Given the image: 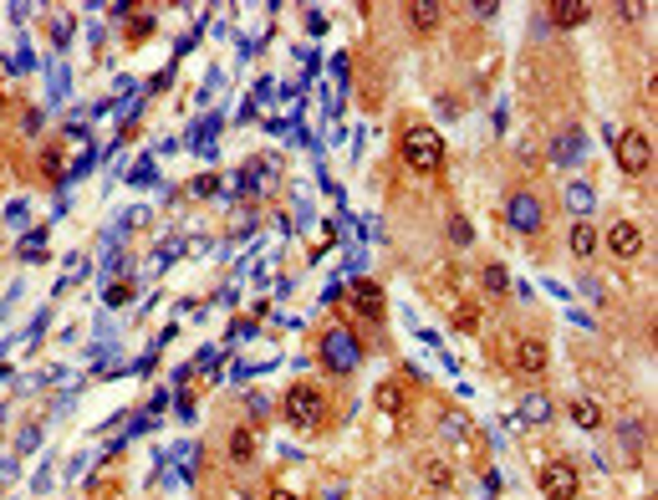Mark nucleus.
<instances>
[{
	"label": "nucleus",
	"mask_w": 658,
	"mask_h": 500,
	"mask_svg": "<svg viewBox=\"0 0 658 500\" xmlns=\"http://www.w3.org/2000/svg\"><path fill=\"white\" fill-rule=\"evenodd\" d=\"M399 148H403V164H409L413 174H439V168H444V138H439L429 123H413Z\"/></svg>",
	"instance_id": "1"
},
{
	"label": "nucleus",
	"mask_w": 658,
	"mask_h": 500,
	"mask_svg": "<svg viewBox=\"0 0 658 500\" xmlns=\"http://www.w3.org/2000/svg\"><path fill=\"white\" fill-rule=\"evenodd\" d=\"M317 358H322V368L332 372V378H348V372H358V362H362V342L348 332V327H327Z\"/></svg>",
	"instance_id": "2"
},
{
	"label": "nucleus",
	"mask_w": 658,
	"mask_h": 500,
	"mask_svg": "<svg viewBox=\"0 0 658 500\" xmlns=\"http://www.w3.org/2000/svg\"><path fill=\"white\" fill-rule=\"evenodd\" d=\"M286 419L297 423V429H317V423L327 419V398L317 383H297L291 393H286Z\"/></svg>",
	"instance_id": "3"
},
{
	"label": "nucleus",
	"mask_w": 658,
	"mask_h": 500,
	"mask_svg": "<svg viewBox=\"0 0 658 500\" xmlns=\"http://www.w3.org/2000/svg\"><path fill=\"white\" fill-rule=\"evenodd\" d=\"M505 219H511V230H521V235H536L546 225V205L536 199L531 189H516L511 199H505Z\"/></svg>",
	"instance_id": "4"
},
{
	"label": "nucleus",
	"mask_w": 658,
	"mask_h": 500,
	"mask_svg": "<svg viewBox=\"0 0 658 500\" xmlns=\"http://www.w3.org/2000/svg\"><path fill=\"white\" fill-rule=\"evenodd\" d=\"M648 164H653V138L638 128L618 133V168L623 174H648Z\"/></svg>",
	"instance_id": "5"
},
{
	"label": "nucleus",
	"mask_w": 658,
	"mask_h": 500,
	"mask_svg": "<svg viewBox=\"0 0 658 500\" xmlns=\"http://www.w3.org/2000/svg\"><path fill=\"white\" fill-rule=\"evenodd\" d=\"M577 485H582V474L572 460H552L542 470V495L546 500H577Z\"/></svg>",
	"instance_id": "6"
},
{
	"label": "nucleus",
	"mask_w": 658,
	"mask_h": 500,
	"mask_svg": "<svg viewBox=\"0 0 658 500\" xmlns=\"http://www.w3.org/2000/svg\"><path fill=\"white\" fill-rule=\"evenodd\" d=\"M607 250H612V256H623V260L643 256V230H638L633 219H618V225L607 230Z\"/></svg>",
	"instance_id": "7"
},
{
	"label": "nucleus",
	"mask_w": 658,
	"mask_h": 500,
	"mask_svg": "<svg viewBox=\"0 0 658 500\" xmlns=\"http://www.w3.org/2000/svg\"><path fill=\"white\" fill-rule=\"evenodd\" d=\"M587 15H592V5H587V0H552V5H546V21H552V26H562V31L582 26Z\"/></svg>",
	"instance_id": "8"
},
{
	"label": "nucleus",
	"mask_w": 658,
	"mask_h": 500,
	"mask_svg": "<svg viewBox=\"0 0 658 500\" xmlns=\"http://www.w3.org/2000/svg\"><path fill=\"white\" fill-rule=\"evenodd\" d=\"M439 21H444V5H439V0H409V26L419 31V36L439 31Z\"/></svg>",
	"instance_id": "9"
},
{
	"label": "nucleus",
	"mask_w": 658,
	"mask_h": 500,
	"mask_svg": "<svg viewBox=\"0 0 658 500\" xmlns=\"http://www.w3.org/2000/svg\"><path fill=\"white\" fill-rule=\"evenodd\" d=\"M516 368L521 372H542L546 368V342L542 337H521L516 342Z\"/></svg>",
	"instance_id": "10"
},
{
	"label": "nucleus",
	"mask_w": 658,
	"mask_h": 500,
	"mask_svg": "<svg viewBox=\"0 0 658 500\" xmlns=\"http://www.w3.org/2000/svg\"><path fill=\"white\" fill-rule=\"evenodd\" d=\"M373 403H378L383 413H403V409H409V393H403L399 378H388V383H378V388H373Z\"/></svg>",
	"instance_id": "11"
},
{
	"label": "nucleus",
	"mask_w": 658,
	"mask_h": 500,
	"mask_svg": "<svg viewBox=\"0 0 658 500\" xmlns=\"http://www.w3.org/2000/svg\"><path fill=\"white\" fill-rule=\"evenodd\" d=\"M352 307H358L362 317H383V291H378L373 281H358L352 286Z\"/></svg>",
	"instance_id": "12"
},
{
	"label": "nucleus",
	"mask_w": 658,
	"mask_h": 500,
	"mask_svg": "<svg viewBox=\"0 0 658 500\" xmlns=\"http://www.w3.org/2000/svg\"><path fill=\"white\" fill-rule=\"evenodd\" d=\"M521 419H526V423H546V419H552V398H546L542 388L526 393V398H521Z\"/></svg>",
	"instance_id": "13"
},
{
	"label": "nucleus",
	"mask_w": 658,
	"mask_h": 500,
	"mask_svg": "<svg viewBox=\"0 0 658 500\" xmlns=\"http://www.w3.org/2000/svg\"><path fill=\"white\" fill-rule=\"evenodd\" d=\"M592 205H597L592 184H567V209H572L577 219H587V215H592Z\"/></svg>",
	"instance_id": "14"
},
{
	"label": "nucleus",
	"mask_w": 658,
	"mask_h": 500,
	"mask_svg": "<svg viewBox=\"0 0 658 500\" xmlns=\"http://www.w3.org/2000/svg\"><path fill=\"white\" fill-rule=\"evenodd\" d=\"M572 419H577L582 429H602V403H597V398H577V403H572Z\"/></svg>",
	"instance_id": "15"
},
{
	"label": "nucleus",
	"mask_w": 658,
	"mask_h": 500,
	"mask_svg": "<svg viewBox=\"0 0 658 500\" xmlns=\"http://www.w3.org/2000/svg\"><path fill=\"white\" fill-rule=\"evenodd\" d=\"M582 154V138H577V128H567V133H556V143H552V158L556 164H572V158Z\"/></svg>",
	"instance_id": "16"
},
{
	"label": "nucleus",
	"mask_w": 658,
	"mask_h": 500,
	"mask_svg": "<svg viewBox=\"0 0 658 500\" xmlns=\"http://www.w3.org/2000/svg\"><path fill=\"white\" fill-rule=\"evenodd\" d=\"M419 470H424V480H429V485H434V490H450V485H454V470H450V460H424V464H419Z\"/></svg>",
	"instance_id": "17"
},
{
	"label": "nucleus",
	"mask_w": 658,
	"mask_h": 500,
	"mask_svg": "<svg viewBox=\"0 0 658 500\" xmlns=\"http://www.w3.org/2000/svg\"><path fill=\"white\" fill-rule=\"evenodd\" d=\"M250 454H256V429H235V434H230V460L246 464Z\"/></svg>",
	"instance_id": "18"
},
{
	"label": "nucleus",
	"mask_w": 658,
	"mask_h": 500,
	"mask_svg": "<svg viewBox=\"0 0 658 500\" xmlns=\"http://www.w3.org/2000/svg\"><path fill=\"white\" fill-rule=\"evenodd\" d=\"M572 250H577V256H592V250H597V230L587 225V219L572 225Z\"/></svg>",
	"instance_id": "19"
},
{
	"label": "nucleus",
	"mask_w": 658,
	"mask_h": 500,
	"mask_svg": "<svg viewBox=\"0 0 658 500\" xmlns=\"http://www.w3.org/2000/svg\"><path fill=\"white\" fill-rule=\"evenodd\" d=\"M505 286H511L505 266H491V270H485V291H505Z\"/></svg>",
	"instance_id": "20"
},
{
	"label": "nucleus",
	"mask_w": 658,
	"mask_h": 500,
	"mask_svg": "<svg viewBox=\"0 0 658 500\" xmlns=\"http://www.w3.org/2000/svg\"><path fill=\"white\" fill-rule=\"evenodd\" d=\"M41 168H46L52 179H62V154H56V148H46V154H41Z\"/></svg>",
	"instance_id": "21"
},
{
	"label": "nucleus",
	"mask_w": 658,
	"mask_h": 500,
	"mask_svg": "<svg viewBox=\"0 0 658 500\" xmlns=\"http://www.w3.org/2000/svg\"><path fill=\"white\" fill-rule=\"evenodd\" d=\"M454 327H460V332H475V327H480L475 307H460V317H454Z\"/></svg>",
	"instance_id": "22"
},
{
	"label": "nucleus",
	"mask_w": 658,
	"mask_h": 500,
	"mask_svg": "<svg viewBox=\"0 0 658 500\" xmlns=\"http://www.w3.org/2000/svg\"><path fill=\"white\" fill-rule=\"evenodd\" d=\"M470 11H475V15H480V21H491V15H495V11H501V5H495V0H475V5H470Z\"/></svg>",
	"instance_id": "23"
},
{
	"label": "nucleus",
	"mask_w": 658,
	"mask_h": 500,
	"mask_svg": "<svg viewBox=\"0 0 658 500\" xmlns=\"http://www.w3.org/2000/svg\"><path fill=\"white\" fill-rule=\"evenodd\" d=\"M439 429H444V434H465V419H460V413H450V419L439 423Z\"/></svg>",
	"instance_id": "24"
},
{
	"label": "nucleus",
	"mask_w": 658,
	"mask_h": 500,
	"mask_svg": "<svg viewBox=\"0 0 658 500\" xmlns=\"http://www.w3.org/2000/svg\"><path fill=\"white\" fill-rule=\"evenodd\" d=\"M450 235H454L460 245H470V225H465V219H454V225H450Z\"/></svg>",
	"instance_id": "25"
},
{
	"label": "nucleus",
	"mask_w": 658,
	"mask_h": 500,
	"mask_svg": "<svg viewBox=\"0 0 658 500\" xmlns=\"http://www.w3.org/2000/svg\"><path fill=\"white\" fill-rule=\"evenodd\" d=\"M266 500H301V495H291V490H271Z\"/></svg>",
	"instance_id": "26"
},
{
	"label": "nucleus",
	"mask_w": 658,
	"mask_h": 500,
	"mask_svg": "<svg viewBox=\"0 0 658 500\" xmlns=\"http://www.w3.org/2000/svg\"><path fill=\"white\" fill-rule=\"evenodd\" d=\"M0 107H5V92H0Z\"/></svg>",
	"instance_id": "27"
}]
</instances>
